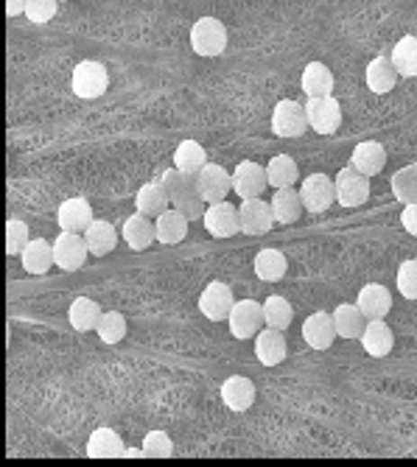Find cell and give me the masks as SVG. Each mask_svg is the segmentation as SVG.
I'll list each match as a JSON object with an SVG mask.
<instances>
[{
    "instance_id": "6da1fadb",
    "label": "cell",
    "mask_w": 417,
    "mask_h": 467,
    "mask_svg": "<svg viewBox=\"0 0 417 467\" xmlns=\"http://www.w3.org/2000/svg\"><path fill=\"white\" fill-rule=\"evenodd\" d=\"M110 87V73L101 62H79L73 67V76H70V90L76 98H85V101H95L107 93Z\"/></svg>"
},
{
    "instance_id": "7a4b0ae2",
    "label": "cell",
    "mask_w": 417,
    "mask_h": 467,
    "mask_svg": "<svg viewBox=\"0 0 417 467\" xmlns=\"http://www.w3.org/2000/svg\"><path fill=\"white\" fill-rule=\"evenodd\" d=\"M191 48L199 57H222L227 48V29L216 17H199L191 29Z\"/></svg>"
},
{
    "instance_id": "3957f363",
    "label": "cell",
    "mask_w": 417,
    "mask_h": 467,
    "mask_svg": "<svg viewBox=\"0 0 417 467\" xmlns=\"http://www.w3.org/2000/svg\"><path fill=\"white\" fill-rule=\"evenodd\" d=\"M308 115H305V103L295 98H283L277 101V107L272 112V132L277 138H303L308 132Z\"/></svg>"
},
{
    "instance_id": "277c9868",
    "label": "cell",
    "mask_w": 417,
    "mask_h": 467,
    "mask_svg": "<svg viewBox=\"0 0 417 467\" xmlns=\"http://www.w3.org/2000/svg\"><path fill=\"white\" fill-rule=\"evenodd\" d=\"M336 202L342 207H361L370 199V176L353 166H345L336 174Z\"/></svg>"
},
{
    "instance_id": "5b68a950",
    "label": "cell",
    "mask_w": 417,
    "mask_h": 467,
    "mask_svg": "<svg viewBox=\"0 0 417 467\" xmlns=\"http://www.w3.org/2000/svg\"><path fill=\"white\" fill-rule=\"evenodd\" d=\"M202 221H204V229L211 232L213 238H232L236 232H241V213H239V207L230 204L227 199L207 204Z\"/></svg>"
},
{
    "instance_id": "8992f818",
    "label": "cell",
    "mask_w": 417,
    "mask_h": 467,
    "mask_svg": "<svg viewBox=\"0 0 417 467\" xmlns=\"http://www.w3.org/2000/svg\"><path fill=\"white\" fill-rule=\"evenodd\" d=\"M305 115H308V126L314 129L317 135H336V129L342 126V107H339V101L333 95L308 98Z\"/></svg>"
},
{
    "instance_id": "52a82bcc",
    "label": "cell",
    "mask_w": 417,
    "mask_h": 467,
    "mask_svg": "<svg viewBox=\"0 0 417 467\" xmlns=\"http://www.w3.org/2000/svg\"><path fill=\"white\" fill-rule=\"evenodd\" d=\"M227 325L236 339H252V336L260 333V325H264V305L255 300H236L227 317Z\"/></svg>"
},
{
    "instance_id": "ba28073f",
    "label": "cell",
    "mask_w": 417,
    "mask_h": 467,
    "mask_svg": "<svg viewBox=\"0 0 417 467\" xmlns=\"http://www.w3.org/2000/svg\"><path fill=\"white\" fill-rule=\"evenodd\" d=\"M300 199L308 213H325L336 202V183L328 174H311L300 185Z\"/></svg>"
},
{
    "instance_id": "9c48e42d",
    "label": "cell",
    "mask_w": 417,
    "mask_h": 467,
    "mask_svg": "<svg viewBox=\"0 0 417 467\" xmlns=\"http://www.w3.org/2000/svg\"><path fill=\"white\" fill-rule=\"evenodd\" d=\"M87 255H90V247H87L82 232H68V229H62L59 238L54 241V261L65 272L82 269L85 261H87Z\"/></svg>"
},
{
    "instance_id": "30bf717a",
    "label": "cell",
    "mask_w": 417,
    "mask_h": 467,
    "mask_svg": "<svg viewBox=\"0 0 417 467\" xmlns=\"http://www.w3.org/2000/svg\"><path fill=\"white\" fill-rule=\"evenodd\" d=\"M232 305H236V297H232V289L227 283H207V289L202 292L199 297V310H202V317L204 319H211V322H224L230 317V310Z\"/></svg>"
},
{
    "instance_id": "8fae6325",
    "label": "cell",
    "mask_w": 417,
    "mask_h": 467,
    "mask_svg": "<svg viewBox=\"0 0 417 467\" xmlns=\"http://www.w3.org/2000/svg\"><path fill=\"white\" fill-rule=\"evenodd\" d=\"M196 179V191L199 196L207 202V204H213V202H224L227 193L232 191V174H227L222 166L216 163H207L199 174H194Z\"/></svg>"
},
{
    "instance_id": "7c38bea8",
    "label": "cell",
    "mask_w": 417,
    "mask_h": 467,
    "mask_svg": "<svg viewBox=\"0 0 417 467\" xmlns=\"http://www.w3.org/2000/svg\"><path fill=\"white\" fill-rule=\"evenodd\" d=\"M267 185H269L267 168L258 163H239L236 171H232V191L241 199H260Z\"/></svg>"
},
{
    "instance_id": "4fadbf2b",
    "label": "cell",
    "mask_w": 417,
    "mask_h": 467,
    "mask_svg": "<svg viewBox=\"0 0 417 467\" xmlns=\"http://www.w3.org/2000/svg\"><path fill=\"white\" fill-rule=\"evenodd\" d=\"M239 213H241V232H247V236H264V232H269L277 224L272 204L260 199H244Z\"/></svg>"
},
{
    "instance_id": "5bb4252c",
    "label": "cell",
    "mask_w": 417,
    "mask_h": 467,
    "mask_svg": "<svg viewBox=\"0 0 417 467\" xmlns=\"http://www.w3.org/2000/svg\"><path fill=\"white\" fill-rule=\"evenodd\" d=\"M303 339L308 347L314 350H328L336 339V325H333V317L325 314V310H317V314H311L305 322H303Z\"/></svg>"
},
{
    "instance_id": "9a60e30c",
    "label": "cell",
    "mask_w": 417,
    "mask_h": 467,
    "mask_svg": "<svg viewBox=\"0 0 417 467\" xmlns=\"http://www.w3.org/2000/svg\"><path fill=\"white\" fill-rule=\"evenodd\" d=\"M121 236H123V241L129 244V249L143 252V249H149L154 241H158V227H154V221H151L149 216L135 213V216H129V219L123 221Z\"/></svg>"
},
{
    "instance_id": "2e32d148",
    "label": "cell",
    "mask_w": 417,
    "mask_h": 467,
    "mask_svg": "<svg viewBox=\"0 0 417 467\" xmlns=\"http://www.w3.org/2000/svg\"><path fill=\"white\" fill-rule=\"evenodd\" d=\"M57 224L68 232H82L93 224V207L87 199H68L57 211Z\"/></svg>"
},
{
    "instance_id": "e0dca14e",
    "label": "cell",
    "mask_w": 417,
    "mask_h": 467,
    "mask_svg": "<svg viewBox=\"0 0 417 467\" xmlns=\"http://www.w3.org/2000/svg\"><path fill=\"white\" fill-rule=\"evenodd\" d=\"M255 355L264 367H277L286 358V336L277 328H264L255 336Z\"/></svg>"
},
{
    "instance_id": "ac0fdd59",
    "label": "cell",
    "mask_w": 417,
    "mask_h": 467,
    "mask_svg": "<svg viewBox=\"0 0 417 467\" xmlns=\"http://www.w3.org/2000/svg\"><path fill=\"white\" fill-rule=\"evenodd\" d=\"M356 305L361 308V314L370 319H384L389 310H393V294H389L384 285L378 283H370V285H364V289L358 292V300Z\"/></svg>"
},
{
    "instance_id": "d6986e66",
    "label": "cell",
    "mask_w": 417,
    "mask_h": 467,
    "mask_svg": "<svg viewBox=\"0 0 417 467\" xmlns=\"http://www.w3.org/2000/svg\"><path fill=\"white\" fill-rule=\"evenodd\" d=\"M333 325L339 339H361L364 328H367V317L361 314V308L356 302H342L333 310Z\"/></svg>"
},
{
    "instance_id": "ffe728a7",
    "label": "cell",
    "mask_w": 417,
    "mask_h": 467,
    "mask_svg": "<svg viewBox=\"0 0 417 467\" xmlns=\"http://www.w3.org/2000/svg\"><path fill=\"white\" fill-rule=\"evenodd\" d=\"M222 400L230 411H247L255 403V383L244 375H232L222 383Z\"/></svg>"
},
{
    "instance_id": "44dd1931",
    "label": "cell",
    "mask_w": 417,
    "mask_h": 467,
    "mask_svg": "<svg viewBox=\"0 0 417 467\" xmlns=\"http://www.w3.org/2000/svg\"><path fill=\"white\" fill-rule=\"evenodd\" d=\"M361 347L367 350L370 355L376 358H384L393 353L395 347V336H393V328H389L384 319H370L367 328L361 333Z\"/></svg>"
},
{
    "instance_id": "7402d4cb",
    "label": "cell",
    "mask_w": 417,
    "mask_h": 467,
    "mask_svg": "<svg viewBox=\"0 0 417 467\" xmlns=\"http://www.w3.org/2000/svg\"><path fill=\"white\" fill-rule=\"evenodd\" d=\"M350 166L358 168L361 174H367V176H376L384 171L386 166V148L376 140H364L353 148L350 154Z\"/></svg>"
},
{
    "instance_id": "603a6c76",
    "label": "cell",
    "mask_w": 417,
    "mask_h": 467,
    "mask_svg": "<svg viewBox=\"0 0 417 467\" xmlns=\"http://www.w3.org/2000/svg\"><path fill=\"white\" fill-rule=\"evenodd\" d=\"M135 207H138V213H143L149 219H158L171 207V196H168L163 183H146L135 196Z\"/></svg>"
},
{
    "instance_id": "cb8c5ba5",
    "label": "cell",
    "mask_w": 417,
    "mask_h": 467,
    "mask_svg": "<svg viewBox=\"0 0 417 467\" xmlns=\"http://www.w3.org/2000/svg\"><path fill=\"white\" fill-rule=\"evenodd\" d=\"M20 257H23V269L29 274H45L50 266H57L54 241H45V238H32Z\"/></svg>"
},
{
    "instance_id": "d4e9b609",
    "label": "cell",
    "mask_w": 417,
    "mask_h": 467,
    "mask_svg": "<svg viewBox=\"0 0 417 467\" xmlns=\"http://www.w3.org/2000/svg\"><path fill=\"white\" fill-rule=\"evenodd\" d=\"M126 448H123V439L118 431L101 426L90 434L87 439V456L90 459H113V456H123Z\"/></svg>"
},
{
    "instance_id": "484cf974",
    "label": "cell",
    "mask_w": 417,
    "mask_h": 467,
    "mask_svg": "<svg viewBox=\"0 0 417 467\" xmlns=\"http://www.w3.org/2000/svg\"><path fill=\"white\" fill-rule=\"evenodd\" d=\"M300 87L308 98H325L333 93V73L328 65L322 62H308L305 70H303V79H300Z\"/></svg>"
},
{
    "instance_id": "4316f807",
    "label": "cell",
    "mask_w": 417,
    "mask_h": 467,
    "mask_svg": "<svg viewBox=\"0 0 417 467\" xmlns=\"http://www.w3.org/2000/svg\"><path fill=\"white\" fill-rule=\"evenodd\" d=\"M101 314H104V310H101V305L95 300H90V297H76L70 302V310H68V322H70L73 330L90 333V330L98 328Z\"/></svg>"
},
{
    "instance_id": "83f0119b",
    "label": "cell",
    "mask_w": 417,
    "mask_h": 467,
    "mask_svg": "<svg viewBox=\"0 0 417 467\" xmlns=\"http://www.w3.org/2000/svg\"><path fill=\"white\" fill-rule=\"evenodd\" d=\"M188 216L179 213L177 207H168L163 216L154 219V227H158V241L171 247V244H179L182 238L188 236Z\"/></svg>"
},
{
    "instance_id": "f1b7e54d",
    "label": "cell",
    "mask_w": 417,
    "mask_h": 467,
    "mask_svg": "<svg viewBox=\"0 0 417 467\" xmlns=\"http://www.w3.org/2000/svg\"><path fill=\"white\" fill-rule=\"evenodd\" d=\"M85 241L90 247V255L104 257V255H110L118 247V232H115V227L110 221L93 219V224L85 229Z\"/></svg>"
},
{
    "instance_id": "f546056e",
    "label": "cell",
    "mask_w": 417,
    "mask_h": 467,
    "mask_svg": "<svg viewBox=\"0 0 417 467\" xmlns=\"http://www.w3.org/2000/svg\"><path fill=\"white\" fill-rule=\"evenodd\" d=\"M269 204H272V213H275L277 224H295L300 219V213L305 211L300 191H295V188H277Z\"/></svg>"
},
{
    "instance_id": "4dcf8cb0",
    "label": "cell",
    "mask_w": 417,
    "mask_h": 467,
    "mask_svg": "<svg viewBox=\"0 0 417 467\" xmlns=\"http://www.w3.org/2000/svg\"><path fill=\"white\" fill-rule=\"evenodd\" d=\"M398 82V70L393 65V59H389L386 54L376 57L370 65H367V87L376 93V95H386L389 90L395 87Z\"/></svg>"
},
{
    "instance_id": "1f68e13d",
    "label": "cell",
    "mask_w": 417,
    "mask_h": 467,
    "mask_svg": "<svg viewBox=\"0 0 417 467\" xmlns=\"http://www.w3.org/2000/svg\"><path fill=\"white\" fill-rule=\"evenodd\" d=\"M389 59H393L398 76H403V79H414L417 76V37L414 34L401 37L393 45V54H389Z\"/></svg>"
},
{
    "instance_id": "d6a6232c",
    "label": "cell",
    "mask_w": 417,
    "mask_h": 467,
    "mask_svg": "<svg viewBox=\"0 0 417 467\" xmlns=\"http://www.w3.org/2000/svg\"><path fill=\"white\" fill-rule=\"evenodd\" d=\"M286 269H289V264H286V255L280 249H260L255 255V274L264 280V283H277L286 277Z\"/></svg>"
},
{
    "instance_id": "836d02e7",
    "label": "cell",
    "mask_w": 417,
    "mask_h": 467,
    "mask_svg": "<svg viewBox=\"0 0 417 467\" xmlns=\"http://www.w3.org/2000/svg\"><path fill=\"white\" fill-rule=\"evenodd\" d=\"M267 176H269V185L275 191L277 188H295V183L300 179V168L289 154H277V157H272L267 166Z\"/></svg>"
},
{
    "instance_id": "e575fe53",
    "label": "cell",
    "mask_w": 417,
    "mask_h": 467,
    "mask_svg": "<svg viewBox=\"0 0 417 467\" xmlns=\"http://www.w3.org/2000/svg\"><path fill=\"white\" fill-rule=\"evenodd\" d=\"M207 166V151L196 140H182L174 151V168L186 171V174H199Z\"/></svg>"
},
{
    "instance_id": "d590c367",
    "label": "cell",
    "mask_w": 417,
    "mask_h": 467,
    "mask_svg": "<svg viewBox=\"0 0 417 467\" xmlns=\"http://www.w3.org/2000/svg\"><path fill=\"white\" fill-rule=\"evenodd\" d=\"M389 185H393V196L398 202H406V204L417 202V163L395 171L393 179H389Z\"/></svg>"
},
{
    "instance_id": "8d00e7d4",
    "label": "cell",
    "mask_w": 417,
    "mask_h": 467,
    "mask_svg": "<svg viewBox=\"0 0 417 467\" xmlns=\"http://www.w3.org/2000/svg\"><path fill=\"white\" fill-rule=\"evenodd\" d=\"M292 319H295V310H292V302L286 300V297H269L267 302H264V322H267V328H277V330H286L292 325Z\"/></svg>"
},
{
    "instance_id": "74e56055",
    "label": "cell",
    "mask_w": 417,
    "mask_h": 467,
    "mask_svg": "<svg viewBox=\"0 0 417 467\" xmlns=\"http://www.w3.org/2000/svg\"><path fill=\"white\" fill-rule=\"evenodd\" d=\"M95 333H98V339H101L104 345H118V342H123V336H126V319H123L121 310H104L101 322H98V328H95Z\"/></svg>"
},
{
    "instance_id": "f35d334b",
    "label": "cell",
    "mask_w": 417,
    "mask_h": 467,
    "mask_svg": "<svg viewBox=\"0 0 417 467\" xmlns=\"http://www.w3.org/2000/svg\"><path fill=\"white\" fill-rule=\"evenodd\" d=\"M160 183L166 185V191H168V196H171V204L179 202L182 196H188V193L196 191V179H194L191 174H186V171H179V168H168V171L160 176Z\"/></svg>"
},
{
    "instance_id": "ab89813d",
    "label": "cell",
    "mask_w": 417,
    "mask_h": 467,
    "mask_svg": "<svg viewBox=\"0 0 417 467\" xmlns=\"http://www.w3.org/2000/svg\"><path fill=\"white\" fill-rule=\"evenodd\" d=\"M174 454V443L166 431H149L143 436V456H154V459H168Z\"/></svg>"
},
{
    "instance_id": "60d3db41",
    "label": "cell",
    "mask_w": 417,
    "mask_h": 467,
    "mask_svg": "<svg viewBox=\"0 0 417 467\" xmlns=\"http://www.w3.org/2000/svg\"><path fill=\"white\" fill-rule=\"evenodd\" d=\"M29 224L20 221V219H12L6 224V252L9 255H23V249L29 247Z\"/></svg>"
},
{
    "instance_id": "b9f144b4",
    "label": "cell",
    "mask_w": 417,
    "mask_h": 467,
    "mask_svg": "<svg viewBox=\"0 0 417 467\" xmlns=\"http://www.w3.org/2000/svg\"><path fill=\"white\" fill-rule=\"evenodd\" d=\"M57 9H59V0H29V4H25V17L34 25H45L57 17Z\"/></svg>"
},
{
    "instance_id": "7bdbcfd3",
    "label": "cell",
    "mask_w": 417,
    "mask_h": 467,
    "mask_svg": "<svg viewBox=\"0 0 417 467\" xmlns=\"http://www.w3.org/2000/svg\"><path fill=\"white\" fill-rule=\"evenodd\" d=\"M395 283H398V292L403 294V300H417V261H403Z\"/></svg>"
},
{
    "instance_id": "ee69618b",
    "label": "cell",
    "mask_w": 417,
    "mask_h": 467,
    "mask_svg": "<svg viewBox=\"0 0 417 467\" xmlns=\"http://www.w3.org/2000/svg\"><path fill=\"white\" fill-rule=\"evenodd\" d=\"M204 204H207V202L199 196V191H194V193H188V196H182L179 202H174L171 207H177L179 213H186V216L194 221V219H202V216H204V211H207Z\"/></svg>"
},
{
    "instance_id": "f6af8a7d",
    "label": "cell",
    "mask_w": 417,
    "mask_h": 467,
    "mask_svg": "<svg viewBox=\"0 0 417 467\" xmlns=\"http://www.w3.org/2000/svg\"><path fill=\"white\" fill-rule=\"evenodd\" d=\"M401 224H403V229L409 232L412 238H417V202H412V204H406V207H403Z\"/></svg>"
},
{
    "instance_id": "bcb514c9",
    "label": "cell",
    "mask_w": 417,
    "mask_h": 467,
    "mask_svg": "<svg viewBox=\"0 0 417 467\" xmlns=\"http://www.w3.org/2000/svg\"><path fill=\"white\" fill-rule=\"evenodd\" d=\"M25 4H29V0H6V14L9 17L25 14Z\"/></svg>"
},
{
    "instance_id": "7dc6e473",
    "label": "cell",
    "mask_w": 417,
    "mask_h": 467,
    "mask_svg": "<svg viewBox=\"0 0 417 467\" xmlns=\"http://www.w3.org/2000/svg\"><path fill=\"white\" fill-rule=\"evenodd\" d=\"M59 4H62V0H59Z\"/></svg>"
}]
</instances>
